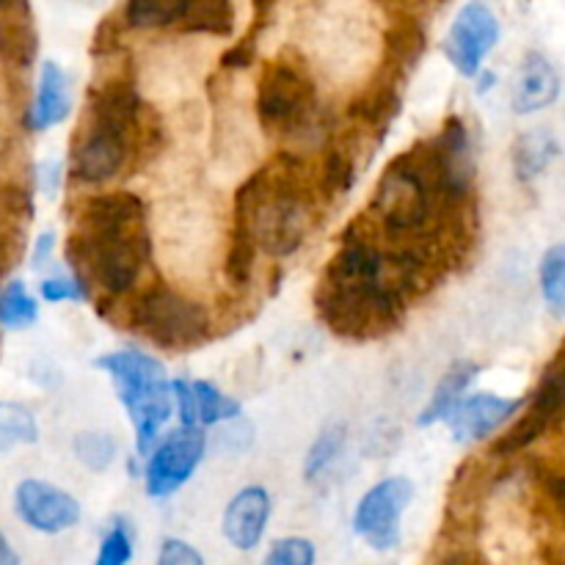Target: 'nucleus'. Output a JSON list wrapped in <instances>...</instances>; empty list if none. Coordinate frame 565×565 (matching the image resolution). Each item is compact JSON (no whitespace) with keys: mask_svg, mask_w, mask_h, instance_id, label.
<instances>
[{"mask_svg":"<svg viewBox=\"0 0 565 565\" xmlns=\"http://www.w3.org/2000/svg\"><path fill=\"white\" fill-rule=\"evenodd\" d=\"M119 25H116L114 17L103 20L97 25V33H94V44H92V53L94 55H110L116 47H119Z\"/></svg>","mask_w":565,"mask_h":565,"instance_id":"c9c22d12","label":"nucleus"},{"mask_svg":"<svg viewBox=\"0 0 565 565\" xmlns=\"http://www.w3.org/2000/svg\"><path fill=\"white\" fill-rule=\"evenodd\" d=\"M475 77H478V92H480V94H486V92H489L491 86H494V72L480 70L478 75H475Z\"/></svg>","mask_w":565,"mask_h":565,"instance_id":"ea45409f","label":"nucleus"},{"mask_svg":"<svg viewBox=\"0 0 565 565\" xmlns=\"http://www.w3.org/2000/svg\"><path fill=\"white\" fill-rule=\"evenodd\" d=\"M259 125L274 136L301 138L320 125L318 92L303 66L274 58L263 66L257 83Z\"/></svg>","mask_w":565,"mask_h":565,"instance_id":"423d86ee","label":"nucleus"},{"mask_svg":"<svg viewBox=\"0 0 565 565\" xmlns=\"http://www.w3.org/2000/svg\"><path fill=\"white\" fill-rule=\"evenodd\" d=\"M522 406L524 401H508V397L480 392L469 401H458L456 408L445 417V423L456 436V441L469 445V441H483L486 436L494 434L505 419L522 412Z\"/></svg>","mask_w":565,"mask_h":565,"instance_id":"ddd939ff","label":"nucleus"},{"mask_svg":"<svg viewBox=\"0 0 565 565\" xmlns=\"http://www.w3.org/2000/svg\"><path fill=\"white\" fill-rule=\"evenodd\" d=\"M39 33L28 11H3L0 14V58L17 70H28L36 61Z\"/></svg>","mask_w":565,"mask_h":565,"instance_id":"a211bd4d","label":"nucleus"},{"mask_svg":"<svg viewBox=\"0 0 565 565\" xmlns=\"http://www.w3.org/2000/svg\"><path fill=\"white\" fill-rule=\"evenodd\" d=\"M132 557V539L130 530L125 527L121 522H116L114 527L105 533L103 544H99L97 552V563L94 565H127Z\"/></svg>","mask_w":565,"mask_h":565,"instance_id":"7c9ffc66","label":"nucleus"},{"mask_svg":"<svg viewBox=\"0 0 565 565\" xmlns=\"http://www.w3.org/2000/svg\"><path fill=\"white\" fill-rule=\"evenodd\" d=\"M541 292L550 301L552 312L563 315L565 309V246L557 243L541 259Z\"/></svg>","mask_w":565,"mask_h":565,"instance_id":"cd10ccee","label":"nucleus"},{"mask_svg":"<svg viewBox=\"0 0 565 565\" xmlns=\"http://www.w3.org/2000/svg\"><path fill=\"white\" fill-rule=\"evenodd\" d=\"M94 367L105 370L116 384L119 401L130 412L136 428L138 456H147L171 417V386L166 381V367L143 351L108 353L94 359Z\"/></svg>","mask_w":565,"mask_h":565,"instance_id":"20e7f679","label":"nucleus"},{"mask_svg":"<svg viewBox=\"0 0 565 565\" xmlns=\"http://www.w3.org/2000/svg\"><path fill=\"white\" fill-rule=\"evenodd\" d=\"M70 105H72L70 83H66L64 70H61L55 61H44L42 75H39L36 99H33V108H31V127L36 132L50 130V127L66 119Z\"/></svg>","mask_w":565,"mask_h":565,"instance_id":"dca6fc26","label":"nucleus"},{"mask_svg":"<svg viewBox=\"0 0 565 565\" xmlns=\"http://www.w3.org/2000/svg\"><path fill=\"white\" fill-rule=\"evenodd\" d=\"M254 58H257V42L243 36L241 42H235L224 55H221V66H224V70H246V66L254 64Z\"/></svg>","mask_w":565,"mask_h":565,"instance_id":"f704fd0d","label":"nucleus"},{"mask_svg":"<svg viewBox=\"0 0 565 565\" xmlns=\"http://www.w3.org/2000/svg\"><path fill=\"white\" fill-rule=\"evenodd\" d=\"M356 180V163H353V152L345 147H329L326 149L323 166H320L318 182H315V193L320 202H334V199L345 196Z\"/></svg>","mask_w":565,"mask_h":565,"instance_id":"4be33fe9","label":"nucleus"},{"mask_svg":"<svg viewBox=\"0 0 565 565\" xmlns=\"http://www.w3.org/2000/svg\"><path fill=\"white\" fill-rule=\"evenodd\" d=\"M320 199L301 154L279 152L235 193V221L268 257H290L318 221Z\"/></svg>","mask_w":565,"mask_h":565,"instance_id":"7ed1b4c3","label":"nucleus"},{"mask_svg":"<svg viewBox=\"0 0 565 565\" xmlns=\"http://www.w3.org/2000/svg\"><path fill=\"white\" fill-rule=\"evenodd\" d=\"M561 154V141L552 130H530L513 143V171L519 182H533L550 169Z\"/></svg>","mask_w":565,"mask_h":565,"instance_id":"6ab92c4d","label":"nucleus"},{"mask_svg":"<svg viewBox=\"0 0 565 565\" xmlns=\"http://www.w3.org/2000/svg\"><path fill=\"white\" fill-rule=\"evenodd\" d=\"M75 279L108 298L127 296L152 257L147 204L130 191L99 193L83 202L66 246Z\"/></svg>","mask_w":565,"mask_h":565,"instance_id":"f03ea898","label":"nucleus"},{"mask_svg":"<svg viewBox=\"0 0 565 565\" xmlns=\"http://www.w3.org/2000/svg\"><path fill=\"white\" fill-rule=\"evenodd\" d=\"M130 163V141L121 136H110V132L86 130L77 138L75 149H72V174L81 182H105L110 177L119 174L121 169L127 171Z\"/></svg>","mask_w":565,"mask_h":565,"instance_id":"f8f14e48","label":"nucleus"},{"mask_svg":"<svg viewBox=\"0 0 565 565\" xmlns=\"http://www.w3.org/2000/svg\"><path fill=\"white\" fill-rule=\"evenodd\" d=\"M414 497L408 478H386L375 483L353 513V530L375 552L395 550L401 541V519Z\"/></svg>","mask_w":565,"mask_h":565,"instance_id":"6e6552de","label":"nucleus"},{"mask_svg":"<svg viewBox=\"0 0 565 565\" xmlns=\"http://www.w3.org/2000/svg\"><path fill=\"white\" fill-rule=\"evenodd\" d=\"M436 565H489L480 552L467 550V546H458V550L445 552V555L436 561Z\"/></svg>","mask_w":565,"mask_h":565,"instance_id":"e433bc0d","label":"nucleus"},{"mask_svg":"<svg viewBox=\"0 0 565 565\" xmlns=\"http://www.w3.org/2000/svg\"><path fill=\"white\" fill-rule=\"evenodd\" d=\"M182 14H185V0H127L125 3V25L138 31L180 25Z\"/></svg>","mask_w":565,"mask_h":565,"instance_id":"5701e85b","label":"nucleus"},{"mask_svg":"<svg viewBox=\"0 0 565 565\" xmlns=\"http://www.w3.org/2000/svg\"><path fill=\"white\" fill-rule=\"evenodd\" d=\"M232 28H235L232 0H185V14H182L180 31L230 36Z\"/></svg>","mask_w":565,"mask_h":565,"instance_id":"412c9836","label":"nucleus"},{"mask_svg":"<svg viewBox=\"0 0 565 565\" xmlns=\"http://www.w3.org/2000/svg\"><path fill=\"white\" fill-rule=\"evenodd\" d=\"M254 263H257V243L241 226H232L230 248H226L224 259V276L232 287L252 285Z\"/></svg>","mask_w":565,"mask_h":565,"instance_id":"393cba45","label":"nucleus"},{"mask_svg":"<svg viewBox=\"0 0 565 565\" xmlns=\"http://www.w3.org/2000/svg\"><path fill=\"white\" fill-rule=\"evenodd\" d=\"M39 439V428L33 414L20 403H0V452L33 445Z\"/></svg>","mask_w":565,"mask_h":565,"instance_id":"a878e982","label":"nucleus"},{"mask_svg":"<svg viewBox=\"0 0 565 565\" xmlns=\"http://www.w3.org/2000/svg\"><path fill=\"white\" fill-rule=\"evenodd\" d=\"M270 519V497L263 486H248L226 505L224 535L235 550L252 552L263 541Z\"/></svg>","mask_w":565,"mask_h":565,"instance_id":"4468645a","label":"nucleus"},{"mask_svg":"<svg viewBox=\"0 0 565 565\" xmlns=\"http://www.w3.org/2000/svg\"><path fill=\"white\" fill-rule=\"evenodd\" d=\"M0 11H28V0H0Z\"/></svg>","mask_w":565,"mask_h":565,"instance_id":"a19ab883","label":"nucleus"},{"mask_svg":"<svg viewBox=\"0 0 565 565\" xmlns=\"http://www.w3.org/2000/svg\"><path fill=\"white\" fill-rule=\"evenodd\" d=\"M75 3H81V6H92V9H97V6H103L105 0H75Z\"/></svg>","mask_w":565,"mask_h":565,"instance_id":"79ce46f5","label":"nucleus"},{"mask_svg":"<svg viewBox=\"0 0 565 565\" xmlns=\"http://www.w3.org/2000/svg\"><path fill=\"white\" fill-rule=\"evenodd\" d=\"M36 298H31V292L20 279L9 281L0 290V326L3 329H28V326L36 323Z\"/></svg>","mask_w":565,"mask_h":565,"instance_id":"bb28decb","label":"nucleus"},{"mask_svg":"<svg viewBox=\"0 0 565 565\" xmlns=\"http://www.w3.org/2000/svg\"><path fill=\"white\" fill-rule=\"evenodd\" d=\"M158 565H204V561L191 544H185L180 539H169L160 546Z\"/></svg>","mask_w":565,"mask_h":565,"instance_id":"72a5a7b5","label":"nucleus"},{"mask_svg":"<svg viewBox=\"0 0 565 565\" xmlns=\"http://www.w3.org/2000/svg\"><path fill=\"white\" fill-rule=\"evenodd\" d=\"M127 326L163 351H191L210 334V315L193 298L154 281L132 301Z\"/></svg>","mask_w":565,"mask_h":565,"instance_id":"39448f33","label":"nucleus"},{"mask_svg":"<svg viewBox=\"0 0 565 565\" xmlns=\"http://www.w3.org/2000/svg\"><path fill=\"white\" fill-rule=\"evenodd\" d=\"M75 456L81 458L83 467L103 472L116 458V441L108 434H81L75 439Z\"/></svg>","mask_w":565,"mask_h":565,"instance_id":"c756f323","label":"nucleus"},{"mask_svg":"<svg viewBox=\"0 0 565 565\" xmlns=\"http://www.w3.org/2000/svg\"><path fill=\"white\" fill-rule=\"evenodd\" d=\"M478 373H480V367L472 362L452 364V367L445 373V379L439 381V386L434 390V395H430L428 406L419 412V417H417L419 428H428V425L441 423V419H445L447 414L456 408V403L461 401V395L467 392V386L478 379Z\"/></svg>","mask_w":565,"mask_h":565,"instance_id":"aec40b11","label":"nucleus"},{"mask_svg":"<svg viewBox=\"0 0 565 565\" xmlns=\"http://www.w3.org/2000/svg\"><path fill=\"white\" fill-rule=\"evenodd\" d=\"M207 436L199 428H180L152 452L147 467V494L171 497L188 483L204 458Z\"/></svg>","mask_w":565,"mask_h":565,"instance_id":"9d476101","label":"nucleus"},{"mask_svg":"<svg viewBox=\"0 0 565 565\" xmlns=\"http://www.w3.org/2000/svg\"><path fill=\"white\" fill-rule=\"evenodd\" d=\"M565 406V367H563V353H557L550 362V367L541 375L539 390L533 392V401H530L524 417L513 425L508 434H502L500 439L491 445V456L494 458H511L516 452H522L524 447H530L533 441H539L541 436L550 434L552 425L561 423Z\"/></svg>","mask_w":565,"mask_h":565,"instance_id":"0eeeda50","label":"nucleus"},{"mask_svg":"<svg viewBox=\"0 0 565 565\" xmlns=\"http://www.w3.org/2000/svg\"><path fill=\"white\" fill-rule=\"evenodd\" d=\"M53 246H55V241H53V235H50V232L39 235L36 248H33V268H42V265L47 263V257H50V252H53Z\"/></svg>","mask_w":565,"mask_h":565,"instance_id":"4c0bfd02","label":"nucleus"},{"mask_svg":"<svg viewBox=\"0 0 565 565\" xmlns=\"http://www.w3.org/2000/svg\"><path fill=\"white\" fill-rule=\"evenodd\" d=\"M191 401H193V423L215 425L224 419H235L241 414V403L226 397L224 392L215 390L207 381H193L191 384Z\"/></svg>","mask_w":565,"mask_h":565,"instance_id":"b1692460","label":"nucleus"},{"mask_svg":"<svg viewBox=\"0 0 565 565\" xmlns=\"http://www.w3.org/2000/svg\"><path fill=\"white\" fill-rule=\"evenodd\" d=\"M14 508L28 527L50 535L75 527L81 519V505L75 497L44 480H22L14 491Z\"/></svg>","mask_w":565,"mask_h":565,"instance_id":"9b49d317","label":"nucleus"},{"mask_svg":"<svg viewBox=\"0 0 565 565\" xmlns=\"http://www.w3.org/2000/svg\"><path fill=\"white\" fill-rule=\"evenodd\" d=\"M0 565H20V557L11 550V544L6 541L3 533H0Z\"/></svg>","mask_w":565,"mask_h":565,"instance_id":"58836bf2","label":"nucleus"},{"mask_svg":"<svg viewBox=\"0 0 565 565\" xmlns=\"http://www.w3.org/2000/svg\"><path fill=\"white\" fill-rule=\"evenodd\" d=\"M425 44L428 36L423 22L412 14H397L384 33V64L408 75V70H414V64L423 58Z\"/></svg>","mask_w":565,"mask_h":565,"instance_id":"f3484780","label":"nucleus"},{"mask_svg":"<svg viewBox=\"0 0 565 565\" xmlns=\"http://www.w3.org/2000/svg\"><path fill=\"white\" fill-rule=\"evenodd\" d=\"M42 298L50 303H58V301H81L86 298V287L81 285L77 279H44L42 281Z\"/></svg>","mask_w":565,"mask_h":565,"instance_id":"473e14b6","label":"nucleus"},{"mask_svg":"<svg viewBox=\"0 0 565 565\" xmlns=\"http://www.w3.org/2000/svg\"><path fill=\"white\" fill-rule=\"evenodd\" d=\"M500 42V22L483 0H469L452 20L445 39V53L463 77H475Z\"/></svg>","mask_w":565,"mask_h":565,"instance_id":"1a4fd4ad","label":"nucleus"},{"mask_svg":"<svg viewBox=\"0 0 565 565\" xmlns=\"http://www.w3.org/2000/svg\"><path fill=\"white\" fill-rule=\"evenodd\" d=\"M345 436L348 430L342 428V425H331V428H326L323 434L315 439L312 450H309L307 456V463H303V475H307V480H315L318 475H323L326 469L331 467V461H334V458L340 456L342 447H345Z\"/></svg>","mask_w":565,"mask_h":565,"instance_id":"c85d7f7f","label":"nucleus"},{"mask_svg":"<svg viewBox=\"0 0 565 565\" xmlns=\"http://www.w3.org/2000/svg\"><path fill=\"white\" fill-rule=\"evenodd\" d=\"M263 565H315V544L307 539L276 541Z\"/></svg>","mask_w":565,"mask_h":565,"instance_id":"2f4dec72","label":"nucleus"},{"mask_svg":"<svg viewBox=\"0 0 565 565\" xmlns=\"http://www.w3.org/2000/svg\"><path fill=\"white\" fill-rule=\"evenodd\" d=\"M561 97V75L544 53H527L516 72L511 105L516 114H535L550 108Z\"/></svg>","mask_w":565,"mask_h":565,"instance_id":"2eb2a0df","label":"nucleus"},{"mask_svg":"<svg viewBox=\"0 0 565 565\" xmlns=\"http://www.w3.org/2000/svg\"><path fill=\"white\" fill-rule=\"evenodd\" d=\"M395 252H384L356 226L320 276L315 307L320 320L345 340H379L406 318V290Z\"/></svg>","mask_w":565,"mask_h":565,"instance_id":"f257e3e1","label":"nucleus"}]
</instances>
